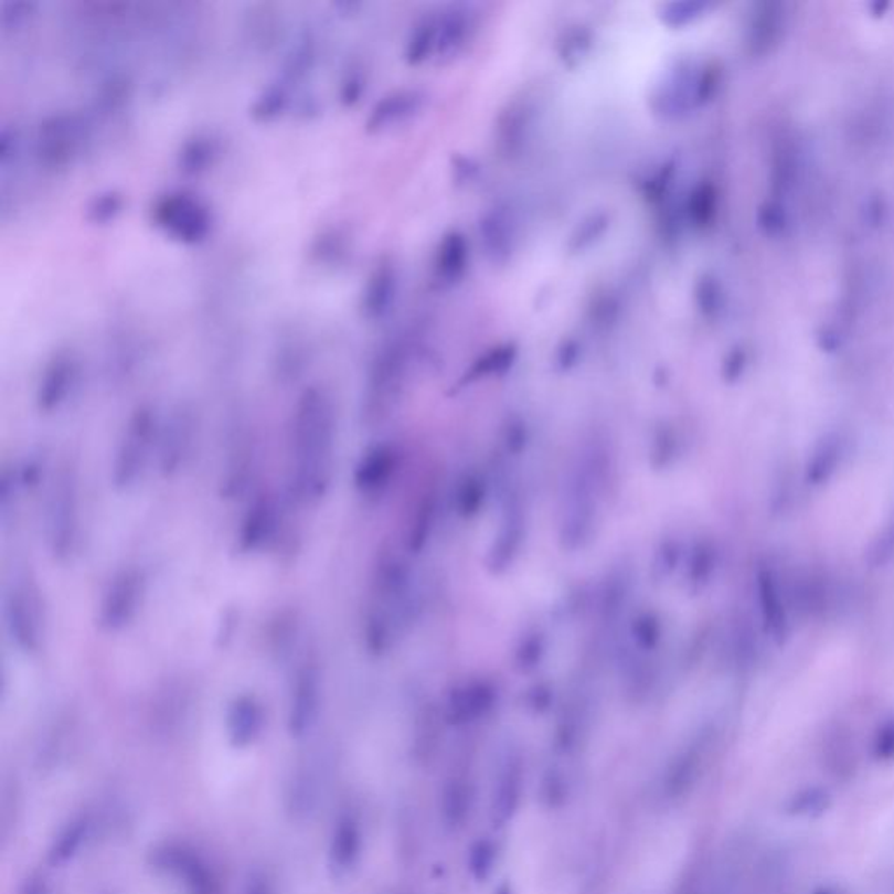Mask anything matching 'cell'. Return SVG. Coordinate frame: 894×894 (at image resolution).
I'll return each instance as SVG.
<instances>
[{
  "label": "cell",
  "mask_w": 894,
  "mask_h": 894,
  "mask_svg": "<svg viewBox=\"0 0 894 894\" xmlns=\"http://www.w3.org/2000/svg\"><path fill=\"white\" fill-rule=\"evenodd\" d=\"M255 447L254 434L247 430H240L231 435L230 447H227L226 465L222 468V493L226 498H238L247 493L248 486L254 479L255 470Z\"/></svg>",
  "instance_id": "11"
},
{
  "label": "cell",
  "mask_w": 894,
  "mask_h": 894,
  "mask_svg": "<svg viewBox=\"0 0 894 894\" xmlns=\"http://www.w3.org/2000/svg\"><path fill=\"white\" fill-rule=\"evenodd\" d=\"M494 860H497L494 845L488 839L477 840L468 851V870L477 881H486L489 875L493 874Z\"/></svg>",
  "instance_id": "22"
},
{
  "label": "cell",
  "mask_w": 894,
  "mask_h": 894,
  "mask_svg": "<svg viewBox=\"0 0 894 894\" xmlns=\"http://www.w3.org/2000/svg\"><path fill=\"white\" fill-rule=\"evenodd\" d=\"M785 29V11L781 4H762L749 26V46L755 53H767L778 44Z\"/></svg>",
  "instance_id": "15"
},
{
  "label": "cell",
  "mask_w": 894,
  "mask_h": 894,
  "mask_svg": "<svg viewBox=\"0 0 894 894\" xmlns=\"http://www.w3.org/2000/svg\"><path fill=\"white\" fill-rule=\"evenodd\" d=\"M230 722L233 725L234 736L251 737L259 731L263 723V704L255 695H240L234 699L230 710Z\"/></svg>",
  "instance_id": "18"
},
{
  "label": "cell",
  "mask_w": 894,
  "mask_h": 894,
  "mask_svg": "<svg viewBox=\"0 0 894 894\" xmlns=\"http://www.w3.org/2000/svg\"><path fill=\"white\" fill-rule=\"evenodd\" d=\"M147 578L142 570L123 568L105 585L98 603V624L107 632H119L131 626L142 610Z\"/></svg>",
  "instance_id": "6"
},
{
  "label": "cell",
  "mask_w": 894,
  "mask_h": 894,
  "mask_svg": "<svg viewBox=\"0 0 894 894\" xmlns=\"http://www.w3.org/2000/svg\"><path fill=\"white\" fill-rule=\"evenodd\" d=\"M289 491L297 503L315 507L334 479L338 414L329 392L308 389L297 398L289 423Z\"/></svg>",
  "instance_id": "1"
},
{
  "label": "cell",
  "mask_w": 894,
  "mask_h": 894,
  "mask_svg": "<svg viewBox=\"0 0 894 894\" xmlns=\"http://www.w3.org/2000/svg\"><path fill=\"white\" fill-rule=\"evenodd\" d=\"M713 212H715V191L711 185H702L690 201V214L699 224H706Z\"/></svg>",
  "instance_id": "24"
},
{
  "label": "cell",
  "mask_w": 894,
  "mask_h": 894,
  "mask_svg": "<svg viewBox=\"0 0 894 894\" xmlns=\"http://www.w3.org/2000/svg\"><path fill=\"white\" fill-rule=\"evenodd\" d=\"M76 369L71 360H55L42 377L38 392V406L42 413H53L68 401L74 389Z\"/></svg>",
  "instance_id": "13"
},
{
  "label": "cell",
  "mask_w": 894,
  "mask_h": 894,
  "mask_svg": "<svg viewBox=\"0 0 894 894\" xmlns=\"http://www.w3.org/2000/svg\"><path fill=\"white\" fill-rule=\"evenodd\" d=\"M467 263V242L464 236L453 233L444 240L439 252V275L444 280H456L464 273Z\"/></svg>",
  "instance_id": "20"
},
{
  "label": "cell",
  "mask_w": 894,
  "mask_h": 894,
  "mask_svg": "<svg viewBox=\"0 0 894 894\" xmlns=\"http://www.w3.org/2000/svg\"><path fill=\"white\" fill-rule=\"evenodd\" d=\"M198 437V423L188 411H177L161 423L156 460L164 477L179 476L193 461Z\"/></svg>",
  "instance_id": "8"
},
{
  "label": "cell",
  "mask_w": 894,
  "mask_h": 894,
  "mask_svg": "<svg viewBox=\"0 0 894 894\" xmlns=\"http://www.w3.org/2000/svg\"><path fill=\"white\" fill-rule=\"evenodd\" d=\"M832 807V797L824 788L812 786L806 790L798 791L786 803V815L794 818L816 819L821 818L824 812Z\"/></svg>",
  "instance_id": "19"
},
{
  "label": "cell",
  "mask_w": 894,
  "mask_h": 894,
  "mask_svg": "<svg viewBox=\"0 0 894 894\" xmlns=\"http://www.w3.org/2000/svg\"><path fill=\"white\" fill-rule=\"evenodd\" d=\"M476 803V790L470 779L453 778L443 790V818L447 827L458 828L467 821Z\"/></svg>",
  "instance_id": "16"
},
{
  "label": "cell",
  "mask_w": 894,
  "mask_h": 894,
  "mask_svg": "<svg viewBox=\"0 0 894 894\" xmlns=\"http://www.w3.org/2000/svg\"><path fill=\"white\" fill-rule=\"evenodd\" d=\"M851 451V437L842 428H830L819 435L803 461V482L821 489L832 485L844 468Z\"/></svg>",
  "instance_id": "9"
},
{
  "label": "cell",
  "mask_w": 894,
  "mask_h": 894,
  "mask_svg": "<svg viewBox=\"0 0 894 894\" xmlns=\"http://www.w3.org/2000/svg\"><path fill=\"white\" fill-rule=\"evenodd\" d=\"M393 472V453L389 447H374L356 465L355 486L360 493L374 494L385 488Z\"/></svg>",
  "instance_id": "14"
},
{
  "label": "cell",
  "mask_w": 894,
  "mask_h": 894,
  "mask_svg": "<svg viewBox=\"0 0 894 894\" xmlns=\"http://www.w3.org/2000/svg\"><path fill=\"white\" fill-rule=\"evenodd\" d=\"M815 894H844L842 891L836 890V887H819V890L815 891Z\"/></svg>",
  "instance_id": "28"
},
{
  "label": "cell",
  "mask_w": 894,
  "mask_h": 894,
  "mask_svg": "<svg viewBox=\"0 0 894 894\" xmlns=\"http://www.w3.org/2000/svg\"><path fill=\"white\" fill-rule=\"evenodd\" d=\"M4 620L9 640L20 652L32 656L46 640V602L30 573H20L9 582L4 596Z\"/></svg>",
  "instance_id": "4"
},
{
  "label": "cell",
  "mask_w": 894,
  "mask_h": 894,
  "mask_svg": "<svg viewBox=\"0 0 894 894\" xmlns=\"http://www.w3.org/2000/svg\"><path fill=\"white\" fill-rule=\"evenodd\" d=\"M467 30L468 21L464 14L455 13L447 17L444 23H440L439 32H437V50L440 55H456L464 47Z\"/></svg>",
  "instance_id": "21"
},
{
  "label": "cell",
  "mask_w": 894,
  "mask_h": 894,
  "mask_svg": "<svg viewBox=\"0 0 894 894\" xmlns=\"http://www.w3.org/2000/svg\"><path fill=\"white\" fill-rule=\"evenodd\" d=\"M485 240L488 242L489 251L494 252V254H502L500 251H503L507 243H509V231H507L503 217H500V215L489 217V221L485 224Z\"/></svg>",
  "instance_id": "26"
},
{
  "label": "cell",
  "mask_w": 894,
  "mask_h": 894,
  "mask_svg": "<svg viewBox=\"0 0 894 894\" xmlns=\"http://www.w3.org/2000/svg\"><path fill=\"white\" fill-rule=\"evenodd\" d=\"M159 428L161 422L151 407H138L131 414L114 451L110 470L114 488L128 491L142 481L158 456Z\"/></svg>",
  "instance_id": "3"
},
{
  "label": "cell",
  "mask_w": 894,
  "mask_h": 894,
  "mask_svg": "<svg viewBox=\"0 0 894 894\" xmlns=\"http://www.w3.org/2000/svg\"><path fill=\"white\" fill-rule=\"evenodd\" d=\"M523 770L515 762H510L498 776L491 798V819L497 827H505L514 819L523 798Z\"/></svg>",
  "instance_id": "12"
},
{
  "label": "cell",
  "mask_w": 894,
  "mask_h": 894,
  "mask_svg": "<svg viewBox=\"0 0 894 894\" xmlns=\"http://www.w3.org/2000/svg\"><path fill=\"white\" fill-rule=\"evenodd\" d=\"M42 514L47 551L65 563L76 554L81 539L79 479L72 465H62L51 476Z\"/></svg>",
  "instance_id": "2"
},
{
  "label": "cell",
  "mask_w": 894,
  "mask_h": 894,
  "mask_svg": "<svg viewBox=\"0 0 894 894\" xmlns=\"http://www.w3.org/2000/svg\"><path fill=\"white\" fill-rule=\"evenodd\" d=\"M699 305H701V310L710 317L720 310L722 294H720L719 284L713 281V278H704L702 281L701 289H699Z\"/></svg>",
  "instance_id": "27"
},
{
  "label": "cell",
  "mask_w": 894,
  "mask_h": 894,
  "mask_svg": "<svg viewBox=\"0 0 894 894\" xmlns=\"http://www.w3.org/2000/svg\"><path fill=\"white\" fill-rule=\"evenodd\" d=\"M322 664L315 653L302 657L294 669L290 685V723L296 731H305L317 719L323 694Z\"/></svg>",
  "instance_id": "10"
},
{
  "label": "cell",
  "mask_w": 894,
  "mask_h": 894,
  "mask_svg": "<svg viewBox=\"0 0 894 894\" xmlns=\"http://www.w3.org/2000/svg\"><path fill=\"white\" fill-rule=\"evenodd\" d=\"M872 757L877 762L894 760V715L879 723L872 739Z\"/></svg>",
  "instance_id": "23"
},
{
  "label": "cell",
  "mask_w": 894,
  "mask_h": 894,
  "mask_svg": "<svg viewBox=\"0 0 894 894\" xmlns=\"http://www.w3.org/2000/svg\"><path fill=\"white\" fill-rule=\"evenodd\" d=\"M753 594L757 603L758 624L762 632L776 647H785L794 632L791 622V590L776 564L760 560L753 572Z\"/></svg>",
  "instance_id": "5"
},
{
  "label": "cell",
  "mask_w": 894,
  "mask_h": 894,
  "mask_svg": "<svg viewBox=\"0 0 894 894\" xmlns=\"http://www.w3.org/2000/svg\"><path fill=\"white\" fill-rule=\"evenodd\" d=\"M863 563L872 572H882L891 568L894 564V510L890 518L877 528L865 552H863Z\"/></svg>",
  "instance_id": "17"
},
{
  "label": "cell",
  "mask_w": 894,
  "mask_h": 894,
  "mask_svg": "<svg viewBox=\"0 0 894 894\" xmlns=\"http://www.w3.org/2000/svg\"><path fill=\"white\" fill-rule=\"evenodd\" d=\"M281 530V505L276 494L260 491L248 502L240 521L236 544L243 554L268 551L276 544Z\"/></svg>",
  "instance_id": "7"
},
{
  "label": "cell",
  "mask_w": 894,
  "mask_h": 894,
  "mask_svg": "<svg viewBox=\"0 0 894 894\" xmlns=\"http://www.w3.org/2000/svg\"><path fill=\"white\" fill-rule=\"evenodd\" d=\"M416 104H418V97H416L414 93L390 98L389 102L383 104V109L377 113L380 125H385V121H392V117L393 119H397V117L407 116V114L416 109Z\"/></svg>",
  "instance_id": "25"
}]
</instances>
